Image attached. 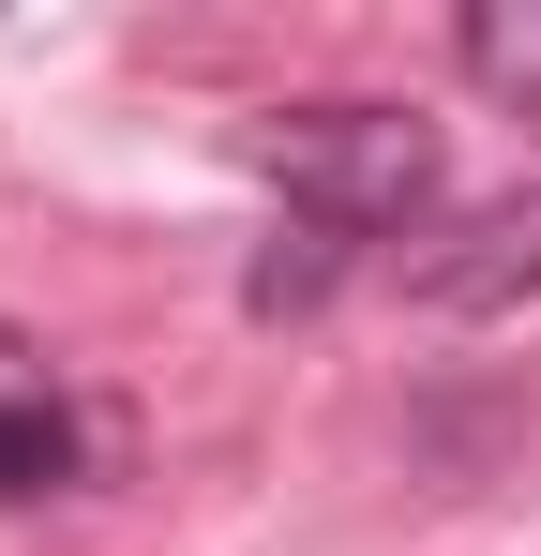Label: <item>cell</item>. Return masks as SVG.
Here are the masks:
<instances>
[{
  "mask_svg": "<svg viewBox=\"0 0 541 556\" xmlns=\"http://www.w3.org/2000/svg\"><path fill=\"white\" fill-rule=\"evenodd\" d=\"M361 271V241H331V226H301V211H270L256 271H241V316H316L331 286Z\"/></svg>",
  "mask_w": 541,
  "mask_h": 556,
  "instance_id": "obj_4",
  "label": "cell"
},
{
  "mask_svg": "<svg viewBox=\"0 0 541 556\" xmlns=\"http://www.w3.org/2000/svg\"><path fill=\"white\" fill-rule=\"evenodd\" d=\"M451 46H466V76H481V91H512V105H541V15H466Z\"/></svg>",
  "mask_w": 541,
  "mask_h": 556,
  "instance_id": "obj_5",
  "label": "cell"
},
{
  "mask_svg": "<svg viewBox=\"0 0 541 556\" xmlns=\"http://www.w3.org/2000/svg\"><path fill=\"white\" fill-rule=\"evenodd\" d=\"M406 301L422 316H512V301H541V181H496L466 211H437L406 241Z\"/></svg>",
  "mask_w": 541,
  "mask_h": 556,
  "instance_id": "obj_2",
  "label": "cell"
},
{
  "mask_svg": "<svg viewBox=\"0 0 541 556\" xmlns=\"http://www.w3.org/2000/svg\"><path fill=\"white\" fill-rule=\"evenodd\" d=\"M76 466H90L76 391H61V376H46L15 331H0V511H30V496H76Z\"/></svg>",
  "mask_w": 541,
  "mask_h": 556,
  "instance_id": "obj_3",
  "label": "cell"
},
{
  "mask_svg": "<svg viewBox=\"0 0 541 556\" xmlns=\"http://www.w3.org/2000/svg\"><path fill=\"white\" fill-rule=\"evenodd\" d=\"M256 181H270V211H301V226L376 256V241H422L451 211V151H437L422 105H270Z\"/></svg>",
  "mask_w": 541,
  "mask_h": 556,
  "instance_id": "obj_1",
  "label": "cell"
}]
</instances>
